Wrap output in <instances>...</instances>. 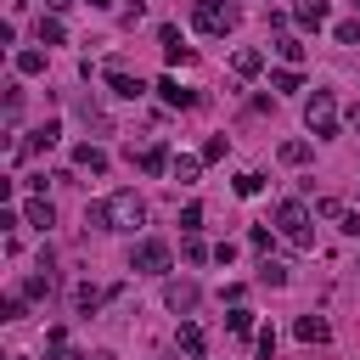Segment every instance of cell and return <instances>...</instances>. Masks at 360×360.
Masks as SVG:
<instances>
[{
  "label": "cell",
  "mask_w": 360,
  "mask_h": 360,
  "mask_svg": "<svg viewBox=\"0 0 360 360\" xmlns=\"http://www.w3.org/2000/svg\"><path fill=\"white\" fill-rule=\"evenodd\" d=\"M11 360H28V354H11Z\"/></svg>",
  "instance_id": "f35d334b"
},
{
  "label": "cell",
  "mask_w": 360,
  "mask_h": 360,
  "mask_svg": "<svg viewBox=\"0 0 360 360\" xmlns=\"http://www.w3.org/2000/svg\"><path fill=\"white\" fill-rule=\"evenodd\" d=\"M304 343H326L332 338V326H326V315H298V326H292Z\"/></svg>",
  "instance_id": "4fadbf2b"
},
{
  "label": "cell",
  "mask_w": 360,
  "mask_h": 360,
  "mask_svg": "<svg viewBox=\"0 0 360 360\" xmlns=\"http://www.w3.org/2000/svg\"><path fill=\"white\" fill-rule=\"evenodd\" d=\"M354 11H360V0H354Z\"/></svg>",
  "instance_id": "ab89813d"
},
{
  "label": "cell",
  "mask_w": 360,
  "mask_h": 360,
  "mask_svg": "<svg viewBox=\"0 0 360 360\" xmlns=\"http://www.w3.org/2000/svg\"><path fill=\"white\" fill-rule=\"evenodd\" d=\"M270 51H276V56H281V62H287V68H298V62H304V45H298V39H292V34H281V39H276V45H270Z\"/></svg>",
  "instance_id": "ac0fdd59"
},
{
  "label": "cell",
  "mask_w": 360,
  "mask_h": 360,
  "mask_svg": "<svg viewBox=\"0 0 360 360\" xmlns=\"http://www.w3.org/2000/svg\"><path fill=\"white\" fill-rule=\"evenodd\" d=\"M292 17H298L304 28H321V22H326V0H298V6H292Z\"/></svg>",
  "instance_id": "2e32d148"
},
{
  "label": "cell",
  "mask_w": 360,
  "mask_h": 360,
  "mask_svg": "<svg viewBox=\"0 0 360 360\" xmlns=\"http://www.w3.org/2000/svg\"><path fill=\"white\" fill-rule=\"evenodd\" d=\"M276 236H281V242H292L298 253H304V248H315V231H309V208H304L298 197H287V202L276 208Z\"/></svg>",
  "instance_id": "7a4b0ae2"
},
{
  "label": "cell",
  "mask_w": 360,
  "mask_h": 360,
  "mask_svg": "<svg viewBox=\"0 0 360 360\" xmlns=\"http://www.w3.org/2000/svg\"><path fill=\"white\" fill-rule=\"evenodd\" d=\"M17 73H45V51H17Z\"/></svg>",
  "instance_id": "7402d4cb"
},
{
  "label": "cell",
  "mask_w": 360,
  "mask_h": 360,
  "mask_svg": "<svg viewBox=\"0 0 360 360\" xmlns=\"http://www.w3.org/2000/svg\"><path fill=\"white\" fill-rule=\"evenodd\" d=\"M107 84H112V96H124V101H135V96L146 90V84H141V79H129L124 68H107Z\"/></svg>",
  "instance_id": "9a60e30c"
},
{
  "label": "cell",
  "mask_w": 360,
  "mask_h": 360,
  "mask_svg": "<svg viewBox=\"0 0 360 360\" xmlns=\"http://www.w3.org/2000/svg\"><path fill=\"white\" fill-rule=\"evenodd\" d=\"M270 90H304L298 68H281V73H270Z\"/></svg>",
  "instance_id": "4316f807"
},
{
  "label": "cell",
  "mask_w": 360,
  "mask_h": 360,
  "mask_svg": "<svg viewBox=\"0 0 360 360\" xmlns=\"http://www.w3.org/2000/svg\"><path fill=\"white\" fill-rule=\"evenodd\" d=\"M101 298H107V292H101V287H90V281H84V287H79V292H73V309H79V315H90V309H96V304H101Z\"/></svg>",
  "instance_id": "ffe728a7"
},
{
  "label": "cell",
  "mask_w": 360,
  "mask_h": 360,
  "mask_svg": "<svg viewBox=\"0 0 360 360\" xmlns=\"http://www.w3.org/2000/svg\"><path fill=\"white\" fill-rule=\"evenodd\" d=\"M332 34H338V45H360V17H349V22H338Z\"/></svg>",
  "instance_id": "f546056e"
},
{
  "label": "cell",
  "mask_w": 360,
  "mask_h": 360,
  "mask_svg": "<svg viewBox=\"0 0 360 360\" xmlns=\"http://www.w3.org/2000/svg\"><path fill=\"white\" fill-rule=\"evenodd\" d=\"M39 45H68V28H62V17H39Z\"/></svg>",
  "instance_id": "e0dca14e"
},
{
  "label": "cell",
  "mask_w": 360,
  "mask_h": 360,
  "mask_svg": "<svg viewBox=\"0 0 360 360\" xmlns=\"http://www.w3.org/2000/svg\"><path fill=\"white\" fill-rule=\"evenodd\" d=\"M51 360H84V354H73L68 343H56V349H51Z\"/></svg>",
  "instance_id": "8d00e7d4"
},
{
  "label": "cell",
  "mask_w": 360,
  "mask_h": 360,
  "mask_svg": "<svg viewBox=\"0 0 360 360\" xmlns=\"http://www.w3.org/2000/svg\"><path fill=\"white\" fill-rule=\"evenodd\" d=\"M225 152H231V141H225V135H208V141H202V152H197V158H202V163H219V158H225Z\"/></svg>",
  "instance_id": "603a6c76"
},
{
  "label": "cell",
  "mask_w": 360,
  "mask_h": 360,
  "mask_svg": "<svg viewBox=\"0 0 360 360\" xmlns=\"http://www.w3.org/2000/svg\"><path fill=\"white\" fill-rule=\"evenodd\" d=\"M56 135H62V124H56V118H45V124H39V129H34L28 141H22V152H17V158H34V152H45V146H56Z\"/></svg>",
  "instance_id": "9c48e42d"
},
{
  "label": "cell",
  "mask_w": 360,
  "mask_h": 360,
  "mask_svg": "<svg viewBox=\"0 0 360 360\" xmlns=\"http://www.w3.org/2000/svg\"><path fill=\"white\" fill-rule=\"evenodd\" d=\"M73 169H90V174H107V152L96 141H79L73 146Z\"/></svg>",
  "instance_id": "30bf717a"
},
{
  "label": "cell",
  "mask_w": 360,
  "mask_h": 360,
  "mask_svg": "<svg viewBox=\"0 0 360 360\" xmlns=\"http://www.w3.org/2000/svg\"><path fill=\"white\" fill-rule=\"evenodd\" d=\"M135 163H141V174H169V169H174V158H169V146H163V141L141 146V152H135Z\"/></svg>",
  "instance_id": "52a82bcc"
},
{
  "label": "cell",
  "mask_w": 360,
  "mask_h": 360,
  "mask_svg": "<svg viewBox=\"0 0 360 360\" xmlns=\"http://www.w3.org/2000/svg\"><path fill=\"white\" fill-rule=\"evenodd\" d=\"M158 39H163V56H169V62H191V45L180 39V28H169V22H163V28H158Z\"/></svg>",
  "instance_id": "8fae6325"
},
{
  "label": "cell",
  "mask_w": 360,
  "mask_h": 360,
  "mask_svg": "<svg viewBox=\"0 0 360 360\" xmlns=\"http://www.w3.org/2000/svg\"><path fill=\"white\" fill-rule=\"evenodd\" d=\"M259 191H264V174L242 169V174H236V197H259Z\"/></svg>",
  "instance_id": "d4e9b609"
},
{
  "label": "cell",
  "mask_w": 360,
  "mask_h": 360,
  "mask_svg": "<svg viewBox=\"0 0 360 360\" xmlns=\"http://www.w3.org/2000/svg\"><path fill=\"white\" fill-rule=\"evenodd\" d=\"M17 118H22V96L11 90V96H6V124H17Z\"/></svg>",
  "instance_id": "d590c367"
},
{
  "label": "cell",
  "mask_w": 360,
  "mask_h": 360,
  "mask_svg": "<svg viewBox=\"0 0 360 360\" xmlns=\"http://www.w3.org/2000/svg\"><path fill=\"white\" fill-rule=\"evenodd\" d=\"M186 259H191V264H202V259H214V253H208L197 236H186Z\"/></svg>",
  "instance_id": "e575fe53"
},
{
  "label": "cell",
  "mask_w": 360,
  "mask_h": 360,
  "mask_svg": "<svg viewBox=\"0 0 360 360\" xmlns=\"http://www.w3.org/2000/svg\"><path fill=\"white\" fill-rule=\"evenodd\" d=\"M22 219L39 225V231H51V225H56V208H51L45 197H28V202H22Z\"/></svg>",
  "instance_id": "7c38bea8"
},
{
  "label": "cell",
  "mask_w": 360,
  "mask_h": 360,
  "mask_svg": "<svg viewBox=\"0 0 360 360\" xmlns=\"http://www.w3.org/2000/svg\"><path fill=\"white\" fill-rule=\"evenodd\" d=\"M197 298H202V292H197V281H169V287H163V304H169L174 315H191V309H197Z\"/></svg>",
  "instance_id": "8992f818"
},
{
  "label": "cell",
  "mask_w": 360,
  "mask_h": 360,
  "mask_svg": "<svg viewBox=\"0 0 360 360\" xmlns=\"http://www.w3.org/2000/svg\"><path fill=\"white\" fill-rule=\"evenodd\" d=\"M225 326H231L236 338H248V332H253V315H248V309H231V315H225Z\"/></svg>",
  "instance_id": "f1b7e54d"
},
{
  "label": "cell",
  "mask_w": 360,
  "mask_h": 360,
  "mask_svg": "<svg viewBox=\"0 0 360 360\" xmlns=\"http://www.w3.org/2000/svg\"><path fill=\"white\" fill-rule=\"evenodd\" d=\"M253 343H259V360H276V332H270V326H264Z\"/></svg>",
  "instance_id": "836d02e7"
},
{
  "label": "cell",
  "mask_w": 360,
  "mask_h": 360,
  "mask_svg": "<svg viewBox=\"0 0 360 360\" xmlns=\"http://www.w3.org/2000/svg\"><path fill=\"white\" fill-rule=\"evenodd\" d=\"M51 292V270H34L28 281H22V298H45Z\"/></svg>",
  "instance_id": "484cf974"
},
{
  "label": "cell",
  "mask_w": 360,
  "mask_h": 360,
  "mask_svg": "<svg viewBox=\"0 0 360 360\" xmlns=\"http://www.w3.org/2000/svg\"><path fill=\"white\" fill-rule=\"evenodd\" d=\"M315 214H321V219H343V214H349V208H343V202H338V197H321V202H315Z\"/></svg>",
  "instance_id": "4dcf8cb0"
},
{
  "label": "cell",
  "mask_w": 360,
  "mask_h": 360,
  "mask_svg": "<svg viewBox=\"0 0 360 360\" xmlns=\"http://www.w3.org/2000/svg\"><path fill=\"white\" fill-rule=\"evenodd\" d=\"M158 96H163L169 107H202V96H197V90H180V79H174V73H163V79H158Z\"/></svg>",
  "instance_id": "ba28073f"
},
{
  "label": "cell",
  "mask_w": 360,
  "mask_h": 360,
  "mask_svg": "<svg viewBox=\"0 0 360 360\" xmlns=\"http://www.w3.org/2000/svg\"><path fill=\"white\" fill-rule=\"evenodd\" d=\"M191 22H197V34H231L236 28V11L225 6V0H191Z\"/></svg>",
  "instance_id": "3957f363"
},
{
  "label": "cell",
  "mask_w": 360,
  "mask_h": 360,
  "mask_svg": "<svg viewBox=\"0 0 360 360\" xmlns=\"http://www.w3.org/2000/svg\"><path fill=\"white\" fill-rule=\"evenodd\" d=\"M129 270H135V276H169V242H158V236L135 242V253H129Z\"/></svg>",
  "instance_id": "5b68a950"
},
{
  "label": "cell",
  "mask_w": 360,
  "mask_h": 360,
  "mask_svg": "<svg viewBox=\"0 0 360 360\" xmlns=\"http://www.w3.org/2000/svg\"><path fill=\"white\" fill-rule=\"evenodd\" d=\"M180 349H186V354H202V349H208L202 326H191V321H186V326H180Z\"/></svg>",
  "instance_id": "44dd1931"
},
{
  "label": "cell",
  "mask_w": 360,
  "mask_h": 360,
  "mask_svg": "<svg viewBox=\"0 0 360 360\" xmlns=\"http://www.w3.org/2000/svg\"><path fill=\"white\" fill-rule=\"evenodd\" d=\"M197 169H202V158H191V152H180V158H174V169H169V174H174V180H180V186H191V180H197Z\"/></svg>",
  "instance_id": "d6986e66"
},
{
  "label": "cell",
  "mask_w": 360,
  "mask_h": 360,
  "mask_svg": "<svg viewBox=\"0 0 360 360\" xmlns=\"http://www.w3.org/2000/svg\"><path fill=\"white\" fill-rule=\"evenodd\" d=\"M0 321H22V292H11V298H0Z\"/></svg>",
  "instance_id": "1f68e13d"
},
{
  "label": "cell",
  "mask_w": 360,
  "mask_h": 360,
  "mask_svg": "<svg viewBox=\"0 0 360 360\" xmlns=\"http://www.w3.org/2000/svg\"><path fill=\"white\" fill-rule=\"evenodd\" d=\"M304 124H309V135H338V101H332V90H315L304 101Z\"/></svg>",
  "instance_id": "277c9868"
},
{
  "label": "cell",
  "mask_w": 360,
  "mask_h": 360,
  "mask_svg": "<svg viewBox=\"0 0 360 360\" xmlns=\"http://www.w3.org/2000/svg\"><path fill=\"white\" fill-rule=\"evenodd\" d=\"M259 281H264V287H287V264H276V259H264V270H259Z\"/></svg>",
  "instance_id": "83f0119b"
},
{
  "label": "cell",
  "mask_w": 360,
  "mask_h": 360,
  "mask_svg": "<svg viewBox=\"0 0 360 360\" xmlns=\"http://www.w3.org/2000/svg\"><path fill=\"white\" fill-rule=\"evenodd\" d=\"M90 219H96L101 231H135V225L146 219V202H141L135 191H112V197H101V202L90 208Z\"/></svg>",
  "instance_id": "6da1fadb"
},
{
  "label": "cell",
  "mask_w": 360,
  "mask_h": 360,
  "mask_svg": "<svg viewBox=\"0 0 360 360\" xmlns=\"http://www.w3.org/2000/svg\"><path fill=\"white\" fill-rule=\"evenodd\" d=\"M45 6H51V17H56V11H68V6H73V0H45Z\"/></svg>",
  "instance_id": "74e56055"
},
{
  "label": "cell",
  "mask_w": 360,
  "mask_h": 360,
  "mask_svg": "<svg viewBox=\"0 0 360 360\" xmlns=\"http://www.w3.org/2000/svg\"><path fill=\"white\" fill-rule=\"evenodd\" d=\"M231 68H236V79H253V73L264 68V51H253V45H242V51L231 56Z\"/></svg>",
  "instance_id": "5bb4252c"
},
{
  "label": "cell",
  "mask_w": 360,
  "mask_h": 360,
  "mask_svg": "<svg viewBox=\"0 0 360 360\" xmlns=\"http://www.w3.org/2000/svg\"><path fill=\"white\" fill-rule=\"evenodd\" d=\"M197 225H202V208L186 202V208H180V231H197Z\"/></svg>",
  "instance_id": "d6a6232c"
},
{
  "label": "cell",
  "mask_w": 360,
  "mask_h": 360,
  "mask_svg": "<svg viewBox=\"0 0 360 360\" xmlns=\"http://www.w3.org/2000/svg\"><path fill=\"white\" fill-rule=\"evenodd\" d=\"M281 163H309V141H281Z\"/></svg>",
  "instance_id": "cb8c5ba5"
}]
</instances>
